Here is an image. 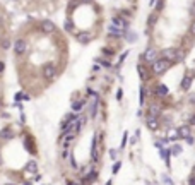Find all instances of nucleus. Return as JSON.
<instances>
[{"instance_id": "obj_1", "label": "nucleus", "mask_w": 195, "mask_h": 185, "mask_svg": "<svg viewBox=\"0 0 195 185\" xmlns=\"http://www.w3.org/2000/svg\"><path fill=\"white\" fill-rule=\"evenodd\" d=\"M169 67H171V62L161 57V58H158V60L152 62V65H151V72L156 74V75H161V74H164Z\"/></svg>"}, {"instance_id": "obj_2", "label": "nucleus", "mask_w": 195, "mask_h": 185, "mask_svg": "<svg viewBox=\"0 0 195 185\" xmlns=\"http://www.w3.org/2000/svg\"><path fill=\"white\" fill-rule=\"evenodd\" d=\"M41 72H43V77L46 79V81H53L56 77V67H55V63H51V62H48V63H45L41 69Z\"/></svg>"}, {"instance_id": "obj_3", "label": "nucleus", "mask_w": 195, "mask_h": 185, "mask_svg": "<svg viewBox=\"0 0 195 185\" xmlns=\"http://www.w3.org/2000/svg\"><path fill=\"white\" fill-rule=\"evenodd\" d=\"M159 53L161 52H158L156 48H147L146 52H144V55H140V62H149V63H152L154 60L159 58Z\"/></svg>"}, {"instance_id": "obj_4", "label": "nucleus", "mask_w": 195, "mask_h": 185, "mask_svg": "<svg viewBox=\"0 0 195 185\" xmlns=\"http://www.w3.org/2000/svg\"><path fill=\"white\" fill-rule=\"evenodd\" d=\"M26 50H28V43H26V40L17 38V40L14 41V53L17 55V57H21V55L26 53Z\"/></svg>"}, {"instance_id": "obj_5", "label": "nucleus", "mask_w": 195, "mask_h": 185, "mask_svg": "<svg viewBox=\"0 0 195 185\" xmlns=\"http://www.w3.org/2000/svg\"><path fill=\"white\" fill-rule=\"evenodd\" d=\"M161 55H163V58L169 60L171 63L180 58V52H178V50H174V48H166V50H163V52H161Z\"/></svg>"}, {"instance_id": "obj_6", "label": "nucleus", "mask_w": 195, "mask_h": 185, "mask_svg": "<svg viewBox=\"0 0 195 185\" xmlns=\"http://www.w3.org/2000/svg\"><path fill=\"white\" fill-rule=\"evenodd\" d=\"M98 149H99V134H96V136L92 137V147H91L92 163H98V161H99V153H98Z\"/></svg>"}, {"instance_id": "obj_7", "label": "nucleus", "mask_w": 195, "mask_h": 185, "mask_svg": "<svg viewBox=\"0 0 195 185\" xmlns=\"http://www.w3.org/2000/svg\"><path fill=\"white\" fill-rule=\"evenodd\" d=\"M192 82H194V72H192V70H188L187 74L183 75V79H181L180 88L183 89V91H190V88H192Z\"/></svg>"}, {"instance_id": "obj_8", "label": "nucleus", "mask_w": 195, "mask_h": 185, "mask_svg": "<svg viewBox=\"0 0 195 185\" xmlns=\"http://www.w3.org/2000/svg\"><path fill=\"white\" fill-rule=\"evenodd\" d=\"M168 86L166 84H163V82H156L154 84V96L156 98H166L168 96Z\"/></svg>"}, {"instance_id": "obj_9", "label": "nucleus", "mask_w": 195, "mask_h": 185, "mask_svg": "<svg viewBox=\"0 0 195 185\" xmlns=\"http://www.w3.org/2000/svg\"><path fill=\"white\" fill-rule=\"evenodd\" d=\"M146 125H147V129L152 130V132H156V130L161 127L159 120H158L156 116H152V115H147V116H146Z\"/></svg>"}, {"instance_id": "obj_10", "label": "nucleus", "mask_w": 195, "mask_h": 185, "mask_svg": "<svg viewBox=\"0 0 195 185\" xmlns=\"http://www.w3.org/2000/svg\"><path fill=\"white\" fill-rule=\"evenodd\" d=\"M113 26L127 31V29H128V21H127L123 15H113Z\"/></svg>"}, {"instance_id": "obj_11", "label": "nucleus", "mask_w": 195, "mask_h": 185, "mask_svg": "<svg viewBox=\"0 0 195 185\" xmlns=\"http://www.w3.org/2000/svg\"><path fill=\"white\" fill-rule=\"evenodd\" d=\"M161 113H163V106H161L159 103H151V105H149L147 115H152V116H156V118H159Z\"/></svg>"}, {"instance_id": "obj_12", "label": "nucleus", "mask_w": 195, "mask_h": 185, "mask_svg": "<svg viewBox=\"0 0 195 185\" xmlns=\"http://www.w3.org/2000/svg\"><path fill=\"white\" fill-rule=\"evenodd\" d=\"M137 74H139V77H140L144 82H147L149 79H151V74H149V70H147L146 65H142V62L137 65Z\"/></svg>"}, {"instance_id": "obj_13", "label": "nucleus", "mask_w": 195, "mask_h": 185, "mask_svg": "<svg viewBox=\"0 0 195 185\" xmlns=\"http://www.w3.org/2000/svg\"><path fill=\"white\" fill-rule=\"evenodd\" d=\"M87 106H89V118H94L98 113V108H99V98L91 100V103H87Z\"/></svg>"}, {"instance_id": "obj_14", "label": "nucleus", "mask_w": 195, "mask_h": 185, "mask_svg": "<svg viewBox=\"0 0 195 185\" xmlns=\"http://www.w3.org/2000/svg\"><path fill=\"white\" fill-rule=\"evenodd\" d=\"M40 27H41V31H43L45 34H51V33L56 29L55 24H53L51 21H43L41 24H40Z\"/></svg>"}, {"instance_id": "obj_15", "label": "nucleus", "mask_w": 195, "mask_h": 185, "mask_svg": "<svg viewBox=\"0 0 195 185\" xmlns=\"http://www.w3.org/2000/svg\"><path fill=\"white\" fill-rule=\"evenodd\" d=\"M12 137H14L12 127H4V129L0 130V139H2V141H10Z\"/></svg>"}, {"instance_id": "obj_16", "label": "nucleus", "mask_w": 195, "mask_h": 185, "mask_svg": "<svg viewBox=\"0 0 195 185\" xmlns=\"http://www.w3.org/2000/svg\"><path fill=\"white\" fill-rule=\"evenodd\" d=\"M86 105H87V100H76V101H72V111H74V113H79V111L84 110Z\"/></svg>"}, {"instance_id": "obj_17", "label": "nucleus", "mask_w": 195, "mask_h": 185, "mask_svg": "<svg viewBox=\"0 0 195 185\" xmlns=\"http://www.w3.org/2000/svg\"><path fill=\"white\" fill-rule=\"evenodd\" d=\"M176 134H178V137L180 139H185V137L192 136V130H190V125H181V127H178V130H176Z\"/></svg>"}, {"instance_id": "obj_18", "label": "nucleus", "mask_w": 195, "mask_h": 185, "mask_svg": "<svg viewBox=\"0 0 195 185\" xmlns=\"http://www.w3.org/2000/svg\"><path fill=\"white\" fill-rule=\"evenodd\" d=\"M147 94H149V89H147L146 86H140V89H139V105H140V106H144V105H146Z\"/></svg>"}, {"instance_id": "obj_19", "label": "nucleus", "mask_w": 195, "mask_h": 185, "mask_svg": "<svg viewBox=\"0 0 195 185\" xmlns=\"http://www.w3.org/2000/svg\"><path fill=\"white\" fill-rule=\"evenodd\" d=\"M108 31H110V36H115V38H120V36H123V34H125V31H123V29H120V27H117V26H110L108 27Z\"/></svg>"}, {"instance_id": "obj_20", "label": "nucleus", "mask_w": 195, "mask_h": 185, "mask_svg": "<svg viewBox=\"0 0 195 185\" xmlns=\"http://www.w3.org/2000/svg\"><path fill=\"white\" fill-rule=\"evenodd\" d=\"M24 146L28 147L29 153H33V154L36 153V149H34V141L31 139V136H26V137H24Z\"/></svg>"}, {"instance_id": "obj_21", "label": "nucleus", "mask_w": 195, "mask_h": 185, "mask_svg": "<svg viewBox=\"0 0 195 185\" xmlns=\"http://www.w3.org/2000/svg\"><path fill=\"white\" fill-rule=\"evenodd\" d=\"M169 149H171V156H180L181 151H183V146L181 144H173Z\"/></svg>"}, {"instance_id": "obj_22", "label": "nucleus", "mask_w": 195, "mask_h": 185, "mask_svg": "<svg viewBox=\"0 0 195 185\" xmlns=\"http://www.w3.org/2000/svg\"><path fill=\"white\" fill-rule=\"evenodd\" d=\"M77 40L81 41V43H89L91 41V34L86 33V31H84V33H79L77 34Z\"/></svg>"}, {"instance_id": "obj_23", "label": "nucleus", "mask_w": 195, "mask_h": 185, "mask_svg": "<svg viewBox=\"0 0 195 185\" xmlns=\"http://www.w3.org/2000/svg\"><path fill=\"white\" fill-rule=\"evenodd\" d=\"M26 171H31V173H36V171H38V163L31 159V161H29V163L26 164Z\"/></svg>"}, {"instance_id": "obj_24", "label": "nucleus", "mask_w": 195, "mask_h": 185, "mask_svg": "<svg viewBox=\"0 0 195 185\" xmlns=\"http://www.w3.org/2000/svg\"><path fill=\"white\" fill-rule=\"evenodd\" d=\"M125 40L130 41V43H133V41H137V34L133 33V31H127L125 33Z\"/></svg>"}, {"instance_id": "obj_25", "label": "nucleus", "mask_w": 195, "mask_h": 185, "mask_svg": "<svg viewBox=\"0 0 195 185\" xmlns=\"http://www.w3.org/2000/svg\"><path fill=\"white\" fill-rule=\"evenodd\" d=\"M101 53L105 55V57H113V55H117V52H115L113 48H108V46H105L103 50H101Z\"/></svg>"}, {"instance_id": "obj_26", "label": "nucleus", "mask_w": 195, "mask_h": 185, "mask_svg": "<svg viewBox=\"0 0 195 185\" xmlns=\"http://www.w3.org/2000/svg\"><path fill=\"white\" fill-rule=\"evenodd\" d=\"M98 62L101 63V67H105V69H111V62H110V60H106V58H98Z\"/></svg>"}, {"instance_id": "obj_27", "label": "nucleus", "mask_w": 195, "mask_h": 185, "mask_svg": "<svg viewBox=\"0 0 195 185\" xmlns=\"http://www.w3.org/2000/svg\"><path fill=\"white\" fill-rule=\"evenodd\" d=\"M0 48H2V50H9V48H10V40H9V38H4L2 43H0Z\"/></svg>"}, {"instance_id": "obj_28", "label": "nucleus", "mask_w": 195, "mask_h": 185, "mask_svg": "<svg viewBox=\"0 0 195 185\" xmlns=\"http://www.w3.org/2000/svg\"><path fill=\"white\" fill-rule=\"evenodd\" d=\"M120 168H122V161H118V159H117V163L111 166V173H113V175H117V173L120 171Z\"/></svg>"}, {"instance_id": "obj_29", "label": "nucleus", "mask_w": 195, "mask_h": 185, "mask_svg": "<svg viewBox=\"0 0 195 185\" xmlns=\"http://www.w3.org/2000/svg\"><path fill=\"white\" fill-rule=\"evenodd\" d=\"M63 27H65V31L72 33V31H74V24H72V21H70V19H67V21H65V26H63Z\"/></svg>"}, {"instance_id": "obj_30", "label": "nucleus", "mask_w": 195, "mask_h": 185, "mask_svg": "<svg viewBox=\"0 0 195 185\" xmlns=\"http://www.w3.org/2000/svg\"><path fill=\"white\" fill-rule=\"evenodd\" d=\"M110 158H111L113 161H117V158H118V151L117 149H110Z\"/></svg>"}, {"instance_id": "obj_31", "label": "nucleus", "mask_w": 195, "mask_h": 185, "mask_svg": "<svg viewBox=\"0 0 195 185\" xmlns=\"http://www.w3.org/2000/svg\"><path fill=\"white\" fill-rule=\"evenodd\" d=\"M127 139H128V132H123V137H122V149L127 146Z\"/></svg>"}, {"instance_id": "obj_32", "label": "nucleus", "mask_w": 195, "mask_h": 185, "mask_svg": "<svg viewBox=\"0 0 195 185\" xmlns=\"http://www.w3.org/2000/svg\"><path fill=\"white\" fill-rule=\"evenodd\" d=\"M163 180H164V184H166V185H174V182L169 177H163Z\"/></svg>"}, {"instance_id": "obj_33", "label": "nucleus", "mask_w": 195, "mask_h": 185, "mask_svg": "<svg viewBox=\"0 0 195 185\" xmlns=\"http://www.w3.org/2000/svg\"><path fill=\"white\" fill-rule=\"evenodd\" d=\"M122 98H123V91H122V89H118V91H117V100H118V101H122Z\"/></svg>"}, {"instance_id": "obj_34", "label": "nucleus", "mask_w": 195, "mask_h": 185, "mask_svg": "<svg viewBox=\"0 0 195 185\" xmlns=\"http://www.w3.org/2000/svg\"><path fill=\"white\" fill-rule=\"evenodd\" d=\"M4 70H5V62H4V60H0V75L4 74Z\"/></svg>"}, {"instance_id": "obj_35", "label": "nucleus", "mask_w": 195, "mask_h": 185, "mask_svg": "<svg viewBox=\"0 0 195 185\" xmlns=\"http://www.w3.org/2000/svg\"><path fill=\"white\" fill-rule=\"evenodd\" d=\"M185 141H187V144H194V142H195V141H194V137H192V136L185 137Z\"/></svg>"}, {"instance_id": "obj_36", "label": "nucleus", "mask_w": 195, "mask_h": 185, "mask_svg": "<svg viewBox=\"0 0 195 185\" xmlns=\"http://www.w3.org/2000/svg\"><path fill=\"white\" fill-rule=\"evenodd\" d=\"M190 34L195 36V22H192V26H190Z\"/></svg>"}, {"instance_id": "obj_37", "label": "nucleus", "mask_w": 195, "mask_h": 185, "mask_svg": "<svg viewBox=\"0 0 195 185\" xmlns=\"http://www.w3.org/2000/svg\"><path fill=\"white\" fill-rule=\"evenodd\" d=\"M137 141H139V137H137V136H133L132 139H130V144L133 146V144H137Z\"/></svg>"}, {"instance_id": "obj_38", "label": "nucleus", "mask_w": 195, "mask_h": 185, "mask_svg": "<svg viewBox=\"0 0 195 185\" xmlns=\"http://www.w3.org/2000/svg\"><path fill=\"white\" fill-rule=\"evenodd\" d=\"M188 125H195V115L190 116V120H188Z\"/></svg>"}, {"instance_id": "obj_39", "label": "nucleus", "mask_w": 195, "mask_h": 185, "mask_svg": "<svg viewBox=\"0 0 195 185\" xmlns=\"http://www.w3.org/2000/svg\"><path fill=\"white\" fill-rule=\"evenodd\" d=\"M190 14H192V15L195 17V2L192 4V7H190Z\"/></svg>"}, {"instance_id": "obj_40", "label": "nucleus", "mask_w": 195, "mask_h": 185, "mask_svg": "<svg viewBox=\"0 0 195 185\" xmlns=\"http://www.w3.org/2000/svg\"><path fill=\"white\" fill-rule=\"evenodd\" d=\"M161 9H163V0H159V2H158V7H156V10H161Z\"/></svg>"}, {"instance_id": "obj_41", "label": "nucleus", "mask_w": 195, "mask_h": 185, "mask_svg": "<svg viewBox=\"0 0 195 185\" xmlns=\"http://www.w3.org/2000/svg\"><path fill=\"white\" fill-rule=\"evenodd\" d=\"M190 103H195V94L190 96Z\"/></svg>"}, {"instance_id": "obj_42", "label": "nucleus", "mask_w": 195, "mask_h": 185, "mask_svg": "<svg viewBox=\"0 0 195 185\" xmlns=\"http://www.w3.org/2000/svg\"><path fill=\"white\" fill-rule=\"evenodd\" d=\"M67 185H77V184H74V182H67Z\"/></svg>"}, {"instance_id": "obj_43", "label": "nucleus", "mask_w": 195, "mask_h": 185, "mask_svg": "<svg viewBox=\"0 0 195 185\" xmlns=\"http://www.w3.org/2000/svg\"><path fill=\"white\" fill-rule=\"evenodd\" d=\"M106 185H113V184H111V180H108V182H106Z\"/></svg>"}, {"instance_id": "obj_44", "label": "nucleus", "mask_w": 195, "mask_h": 185, "mask_svg": "<svg viewBox=\"0 0 195 185\" xmlns=\"http://www.w3.org/2000/svg\"><path fill=\"white\" fill-rule=\"evenodd\" d=\"M2 105H4V103H2V100H0V110H2Z\"/></svg>"}, {"instance_id": "obj_45", "label": "nucleus", "mask_w": 195, "mask_h": 185, "mask_svg": "<svg viewBox=\"0 0 195 185\" xmlns=\"http://www.w3.org/2000/svg\"><path fill=\"white\" fill-rule=\"evenodd\" d=\"M154 2H156V0H151V5H154Z\"/></svg>"}, {"instance_id": "obj_46", "label": "nucleus", "mask_w": 195, "mask_h": 185, "mask_svg": "<svg viewBox=\"0 0 195 185\" xmlns=\"http://www.w3.org/2000/svg\"><path fill=\"white\" fill-rule=\"evenodd\" d=\"M0 164H2V156H0Z\"/></svg>"}, {"instance_id": "obj_47", "label": "nucleus", "mask_w": 195, "mask_h": 185, "mask_svg": "<svg viewBox=\"0 0 195 185\" xmlns=\"http://www.w3.org/2000/svg\"><path fill=\"white\" fill-rule=\"evenodd\" d=\"M24 185H31V184H29V182H28V184H24Z\"/></svg>"}, {"instance_id": "obj_48", "label": "nucleus", "mask_w": 195, "mask_h": 185, "mask_svg": "<svg viewBox=\"0 0 195 185\" xmlns=\"http://www.w3.org/2000/svg\"><path fill=\"white\" fill-rule=\"evenodd\" d=\"M194 175H195V170H194Z\"/></svg>"}]
</instances>
